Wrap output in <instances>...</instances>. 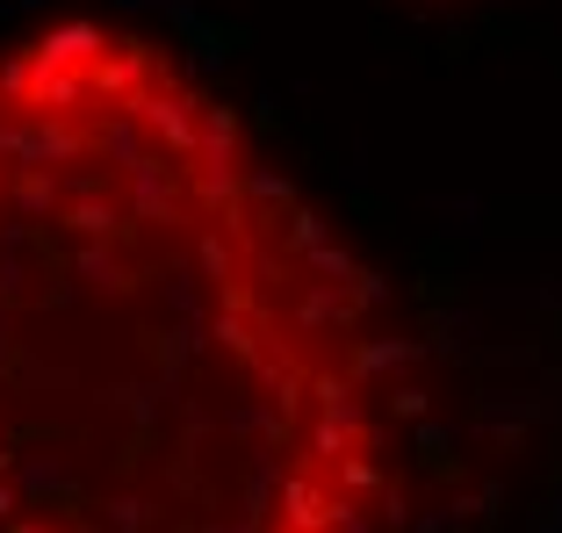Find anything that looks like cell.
Wrapping results in <instances>:
<instances>
[{
  "mask_svg": "<svg viewBox=\"0 0 562 533\" xmlns=\"http://www.w3.org/2000/svg\"><path fill=\"white\" fill-rule=\"evenodd\" d=\"M375 266L166 44L0 50V533H382Z\"/></svg>",
  "mask_w": 562,
  "mask_h": 533,
  "instance_id": "1",
  "label": "cell"
}]
</instances>
